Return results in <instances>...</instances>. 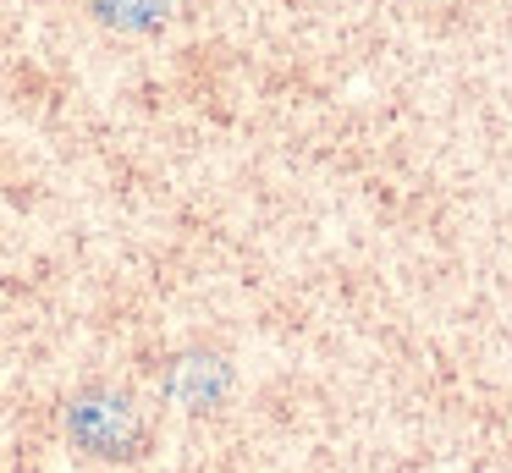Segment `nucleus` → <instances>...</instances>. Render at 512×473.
Returning a JSON list of instances; mask_svg holds the SVG:
<instances>
[{
  "mask_svg": "<svg viewBox=\"0 0 512 473\" xmlns=\"http://www.w3.org/2000/svg\"><path fill=\"white\" fill-rule=\"evenodd\" d=\"M67 435L89 457H133L144 446V418H138L133 396L122 391H83L67 407Z\"/></svg>",
  "mask_w": 512,
  "mask_h": 473,
  "instance_id": "obj_1",
  "label": "nucleus"
},
{
  "mask_svg": "<svg viewBox=\"0 0 512 473\" xmlns=\"http://www.w3.org/2000/svg\"><path fill=\"white\" fill-rule=\"evenodd\" d=\"M226 385H232V374H226L221 358H182L171 369V396L182 407H215L226 396Z\"/></svg>",
  "mask_w": 512,
  "mask_h": 473,
  "instance_id": "obj_2",
  "label": "nucleus"
},
{
  "mask_svg": "<svg viewBox=\"0 0 512 473\" xmlns=\"http://www.w3.org/2000/svg\"><path fill=\"white\" fill-rule=\"evenodd\" d=\"M89 6H94V17L111 22V28L144 33V28H155V22L171 11V0H89Z\"/></svg>",
  "mask_w": 512,
  "mask_h": 473,
  "instance_id": "obj_3",
  "label": "nucleus"
}]
</instances>
